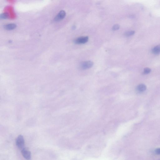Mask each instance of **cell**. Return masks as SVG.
Returning a JSON list of instances; mask_svg holds the SVG:
<instances>
[{
	"label": "cell",
	"mask_w": 160,
	"mask_h": 160,
	"mask_svg": "<svg viewBox=\"0 0 160 160\" xmlns=\"http://www.w3.org/2000/svg\"><path fill=\"white\" fill-rule=\"evenodd\" d=\"M16 146L22 150L24 148L25 141L23 136L20 135L18 137L16 140Z\"/></svg>",
	"instance_id": "1"
},
{
	"label": "cell",
	"mask_w": 160,
	"mask_h": 160,
	"mask_svg": "<svg viewBox=\"0 0 160 160\" xmlns=\"http://www.w3.org/2000/svg\"><path fill=\"white\" fill-rule=\"evenodd\" d=\"M93 62L91 61H87L81 62L80 68L82 70H86L91 68L93 66Z\"/></svg>",
	"instance_id": "2"
},
{
	"label": "cell",
	"mask_w": 160,
	"mask_h": 160,
	"mask_svg": "<svg viewBox=\"0 0 160 160\" xmlns=\"http://www.w3.org/2000/svg\"><path fill=\"white\" fill-rule=\"evenodd\" d=\"M88 40V36H82L76 38L74 40V43L76 44H83L86 43Z\"/></svg>",
	"instance_id": "3"
},
{
	"label": "cell",
	"mask_w": 160,
	"mask_h": 160,
	"mask_svg": "<svg viewBox=\"0 0 160 160\" xmlns=\"http://www.w3.org/2000/svg\"><path fill=\"white\" fill-rule=\"evenodd\" d=\"M21 153L25 158L27 160H31V152L26 148H24L21 150Z\"/></svg>",
	"instance_id": "4"
},
{
	"label": "cell",
	"mask_w": 160,
	"mask_h": 160,
	"mask_svg": "<svg viewBox=\"0 0 160 160\" xmlns=\"http://www.w3.org/2000/svg\"><path fill=\"white\" fill-rule=\"evenodd\" d=\"M66 12L64 10H62L60 11L57 16L55 17L54 20L55 21H59L63 20L66 16Z\"/></svg>",
	"instance_id": "5"
},
{
	"label": "cell",
	"mask_w": 160,
	"mask_h": 160,
	"mask_svg": "<svg viewBox=\"0 0 160 160\" xmlns=\"http://www.w3.org/2000/svg\"><path fill=\"white\" fill-rule=\"evenodd\" d=\"M152 52L154 54L158 55L160 53V45L155 46L152 49Z\"/></svg>",
	"instance_id": "6"
},
{
	"label": "cell",
	"mask_w": 160,
	"mask_h": 160,
	"mask_svg": "<svg viewBox=\"0 0 160 160\" xmlns=\"http://www.w3.org/2000/svg\"><path fill=\"white\" fill-rule=\"evenodd\" d=\"M16 27V25L14 24H9L5 25L4 28L7 30H12L14 29Z\"/></svg>",
	"instance_id": "7"
},
{
	"label": "cell",
	"mask_w": 160,
	"mask_h": 160,
	"mask_svg": "<svg viewBox=\"0 0 160 160\" xmlns=\"http://www.w3.org/2000/svg\"><path fill=\"white\" fill-rule=\"evenodd\" d=\"M146 86L144 84L139 85L137 87L138 90L140 92H144L146 90Z\"/></svg>",
	"instance_id": "8"
},
{
	"label": "cell",
	"mask_w": 160,
	"mask_h": 160,
	"mask_svg": "<svg viewBox=\"0 0 160 160\" xmlns=\"http://www.w3.org/2000/svg\"><path fill=\"white\" fill-rule=\"evenodd\" d=\"M134 33L135 32L134 31H128L125 32L124 35L125 36L128 37V36H132L134 34Z\"/></svg>",
	"instance_id": "9"
},
{
	"label": "cell",
	"mask_w": 160,
	"mask_h": 160,
	"mask_svg": "<svg viewBox=\"0 0 160 160\" xmlns=\"http://www.w3.org/2000/svg\"><path fill=\"white\" fill-rule=\"evenodd\" d=\"M8 14L7 13H2L0 16V17L1 18L3 19H6L8 18Z\"/></svg>",
	"instance_id": "10"
},
{
	"label": "cell",
	"mask_w": 160,
	"mask_h": 160,
	"mask_svg": "<svg viewBox=\"0 0 160 160\" xmlns=\"http://www.w3.org/2000/svg\"><path fill=\"white\" fill-rule=\"evenodd\" d=\"M120 26L119 25L117 24H116L114 25V26H112V29L114 31H116V30H117L119 29L120 28Z\"/></svg>",
	"instance_id": "11"
},
{
	"label": "cell",
	"mask_w": 160,
	"mask_h": 160,
	"mask_svg": "<svg viewBox=\"0 0 160 160\" xmlns=\"http://www.w3.org/2000/svg\"><path fill=\"white\" fill-rule=\"evenodd\" d=\"M150 72V69L148 68H144V73L145 74H147L149 73Z\"/></svg>",
	"instance_id": "12"
},
{
	"label": "cell",
	"mask_w": 160,
	"mask_h": 160,
	"mask_svg": "<svg viewBox=\"0 0 160 160\" xmlns=\"http://www.w3.org/2000/svg\"><path fill=\"white\" fill-rule=\"evenodd\" d=\"M155 152L156 154H160V148H157L155 150Z\"/></svg>",
	"instance_id": "13"
}]
</instances>
